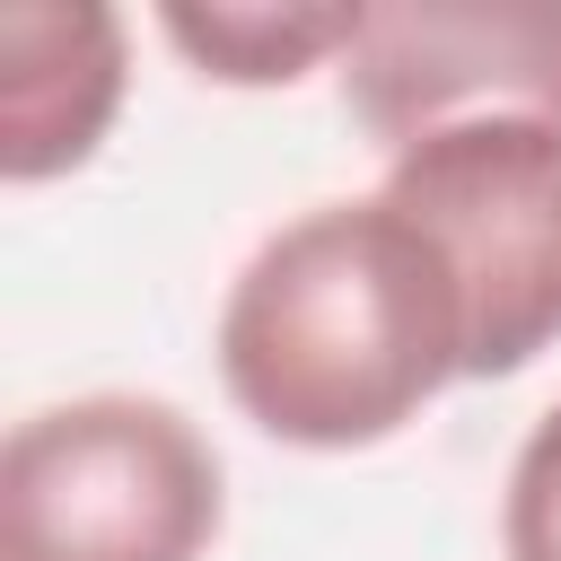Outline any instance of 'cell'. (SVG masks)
<instances>
[{
	"label": "cell",
	"mask_w": 561,
	"mask_h": 561,
	"mask_svg": "<svg viewBox=\"0 0 561 561\" xmlns=\"http://www.w3.org/2000/svg\"><path fill=\"white\" fill-rule=\"evenodd\" d=\"M131 96V18L105 0H9L0 9V184L79 175Z\"/></svg>",
	"instance_id": "5"
},
{
	"label": "cell",
	"mask_w": 561,
	"mask_h": 561,
	"mask_svg": "<svg viewBox=\"0 0 561 561\" xmlns=\"http://www.w3.org/2000/svg\"><path fill=\"white\" fill-rule=\"evenodd\" d=\"M228 412L298 456H359L403 438L447 386H465V307L377 184L289 210L228 272L210 316Z\"/></svg>",
	"instance_id": "1"
},
{
	"label": "cell",
	"mask_w": 561,
	"mask_h": 561,
	"mask_svg": "<svg viewBox=\"0 0 561 561\" xmlns=\"http://www.w3.org/2000/svg\"><path fill=\"white\" fill-rule=\"evenodd\" d=\"M333 96L377 158L491 114L561 123V0H368Z\"/></svg>",
	"instance_id": "4"
},
{
	"label": "cell",
	"mask_w": 561,
	"mask_h": 561,
	"mask_svg": "<svg viewBox=\"0 0 561 561\" xmlns=\"http://www.w3.org/2000/svg\"><path fill=\"white\" fill-rule=\"evenodd\" d=\"M368 0H158V44L210 79V88H298L316 70H342L359 44Z\"/></svg>",
	"instance_id": "6"
},
{
	"label": "cell",
	"mask_w": 561,
	"mask_h": 561,
	"mask_svg": "<svg viewBox=\"0 0 561 561\" xmlns=\"http://www.w3.org/2000/svg\"><path fill=\"white\" fill-rule=\"evenodd\" d=\"M500 561H561V394L508 456L500 482Z\"/></svg>",
	"instance_id": "7"
},
{
	"label": "cell",
	"mask_w": 561,
	"mask_h": 561,
	"mask_svg": "<svg viewBox=\"0 0 561 561\" xmlns=\"http://www.w3.org/2000/svg\"><path fill=\"white\" fill-rule=\"evenodd\" d=\"M377 193L421 219L465 307V386L561 351V123H447L386 158Z\"/></svg>",
	"instance_id": "3"
},
{
	"label": "cell",
	"mask_w": 561,
	"mask_h": 561,
	"mask_svg": "<svg viewBox=\"0 0 561 561\" xmlns=\"http://www.w3.org/2000/svg\"><path fill=\"white\" fill-rule=\"evenodd\" d=\"M228 465L175 394L88 386L0 438V561H210Z\"/></svg>",
	"instance_id": "2"
}]
</instances>
